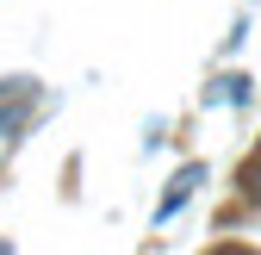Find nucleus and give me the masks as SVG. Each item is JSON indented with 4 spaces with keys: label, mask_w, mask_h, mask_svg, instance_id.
I'll use <instances>...</instances> for the list:
<instances>
[{
    "label": "nucleus",
    "mask_w": 261,
    "mask_h": 255,
    "mask_svg": "<svg viewBox=\"0 0 261 255\" xmlns=\"http://www.w3.org/2000/svg\"><path fill=\"white\" fill-rule=\"evenodd\" d=\"M199 181H205V168H199V162H193V168H180V174H174V187H168V199H162V218H168V212H180V206H187V193H193Z\"/></svg>",
    "instance_id": "f257e3e1"
},
{
    "label": "nucleus",
    "mask_w": 261,
    "mask_h": 255,
    "mask_svg": "<svg viewBox=\"0 0 261 255\" xmlns=\"http://www.w3.org/2000/svg\"><path fill=\"white\" fill-rule=\"evenodd\" d=\"M218 100H249V81H237V75L218 81Z\"/></svg>",
    "instance_id": "f03ea898"
},
{
    "label": "nucleus",
    "mask_w": 261,
    "mask_h": 255,
    "mask_svg": "<svg viewBox=\"0 0 261 255\" xmlns=\"http://www.w3.org/2000/svg\"><path fill=\"white\" fill-rule=\"evenodd\" d=\"M19 118H25V106H7L0 112V131H19Z\"/></svg>",
    "instance_id": "7ed1b4c3"
},
{
    "label": "nucleus",
    "mask_w": 261,
    "mask_h": 255,
    "mask_svg": "<svg viewBox=\"0 0 261 255\" xmlns=\"http://www.w3.org/2000/svg\"><path fill=\"white\" fill-rule=\"evenodd\" d=\"M249 187H255V199H261V162H255V168H249Z\"/></svg>",
    "instance_id": "20e7f679"
},
{
    "label": "nucleus",
    "mask_w": 261,
    "mask_h": 255,
    "mask_svg": "<svg viewBox=\"0 0 261 255\" xmlns=\"http://www.w3.org/2000/svg\"><path fill=\"white\" fill-rule=\"evenodd\" d=\"M224 255H243V249H224Z\"/></svg>",
    "instance_id": "39448f33"
},
{
    "label": "nucleus",
    "mask_w": 261,
    "mask_h": 255,
    "mask_svg": "<svg viewBox=\"0 0 261 255\" xmlns=\"http://www.w3.org/2000/svg\"><path fill=\"white\" fill-rule=\"evenodd\" d=\"M0 255H7V243H0Z\"/></svg>",
    "instance_id": "423d86ee"
}]
</instances>
